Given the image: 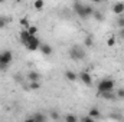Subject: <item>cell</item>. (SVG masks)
I'll list each match as a JSON object with an SVG mask.
<instances>
[{
	"instance_id": "1",
	"label": "cell",
	"mask_w": 124,
	"mask_h": 122,
	"mask_svg": "<svg viewBox=\"0 0 124 122\" xmlns=\"http://www.w3.org/2000/svg\"><path fill=\"white\" fill-rule=\"evenodd\" d=\"M72 9H74V12H75L81 19H87V17L93 16L94 10H95L91 4H85V3H81V1H75V3L72 4Z\"/></svg>"
},
{
	"instance_id": "2",
	"label": "cell",
	"mask_w": 124,
	"mask_h": 122,
	"mask_svg": "<svg viewBox=\"0 0 124 122\" xmlns=\"http://www.w3.org/2000/svg\"><path fill=\"white\" fill-rule=\"evenodd\" d=\"M114 86H116V83H114L113 79H102V81L98 82L97 91H98L100 95H102V93H105V92H113Z\"/></svg>"
},
{
	"instance_id": "3",
	"label": "cell",
	"mask_w": 124,
	"mask_h": 122,
	"mask_svg": "<svg viewBox=\"0 0 124 122\" xmlns=\"http://www.w3.org/2000/svg\"><path fill=\"white\" fill-rule=\"evenodd\" d=\"M68 55H69V58H71L72 61H82V59L85 58V52H84V49H82L81 46H78V45L71 46L69 50H68Z\"/></svg>"
},
{
	"instance_id": "4",
	"label": "cell",
	"mask_w": 124,
	"mask_h": 122,
	"mask_svg": "<svg viewBox=\"0 0 124 122\" xmlns=\"http://www.w3.org/2000/svg\"><path fill=\"white\" fill-rule=\"evenodd\" d=\"M13 62V53L10 50H1L0 52V66H7Z\"/></svg>"
},
{
	"instance_id": "5",
	"label": "cell",
	"mask_w": 124,
	"mask_h": 122,
	"mask_svg": "<svg viewBox=\"0 0 124 122\" xmlns=\"http://www.w3.org/2000/svg\"><path fill=\"white\" fill-rule=\"evenodd\" d=\"M40 45H42V43H40V40H39L36 36H33V37H32L28 43H25L26 49H28V50H31V52H33V50H38V49L40 47Z\"/></svg>"
},
{
	"instance_id": "6",
	"label": "cell",
	"mask_w": 124,
	"mask_h": 122,
	"mask_svg": "<svg viewBox=\"0 0 124 122\" xmlns=\"http://www.w3.org/2000/svg\"><path fill=\"white\" fill-rule=\"evenodd\" d=\"M78 78H79V81L82 82V83H85V85H93V76L90 75V72H87V70H82L79 75H78Z\"/></svg>"
},
{
	"instance_id": "7",
	"label": "cell",
	"mask_w": 124,
	"mask_h": 122,
	"mask_svg": "<svg viewBox=\"0 0 124 122\" xmlns=\"http://www.w3.org/2000/svg\"><path fill=\"white\" fill-rule=\"evenodd\" d=\"M40 78H42V76H40V73H39V72H36V70H31V72H29V73H28V81H29V82H39V81H40Z\"/></svg>"
},
{
	"instance_id": "8",
	"label": "cell",
	"mask_w": 124,
	"mask_h": 122,
	"mask_svg": "<svg viewBox=\"0 0 124 122\" xmlns=\"http://www.w3.org/2000/svg\"><path fill=\"white\" fill-rule=\"evenodd\" d=\"M124 12V1H117L113 4V13L114 14H121Z\"/></svg>"
},
{
	"instance_id": "9",
	"label": "cell",
	"mask_w": 124,
	"mask_h": 122,
	"mask_svg": "<svg viewBox=\"0 0 124 122\" xmlns=\"http://www.w3.org/2000/svg\"><path fill=\"white\" fill-rule=\"evenodd\" d=\"M19 37H20V42H22V43L25 45V43H28V42L31 40V39L33 37V36H32V34H31V33H29L28 30H25V29H23V30L20 32V34H19Z\"/></svg>"
},
{
	"instance_id": "10",
	"label": "cell",
	"mask_w": 124,
	"mask_h": 122,
	"mask_svg": "<svg viewBox=\"0 0 124 122\" xmlns=\"http://www.w3.org/2000/svg\"><path fill=\"white\" fill-rule=\"evenodd\" d=\"M39 49H40V52H42L45 56H49V55H52V53H54V49H52L49 45H46V43H42Z\"/></svg>"
},
{
	"instance_id": "11",
	"label": "cell",
	"mask_w": 124,
	"mask_h": 122,
	"mask_svg": "<svg viewBox=\"0 0 124 122\" xmlns=\"http://www.w3.org/2000/svg\"><path fill=\"white\" fill-rule=\"evenodd\" d=\"M88 116L93 118L94 121H95V119H100V118H101V112H100V109H97V108H91L90 112H88Z\"/></svg>"
},
{
	"instance_id": "12",
	"label": "cell",
	"mask_w": 124,
	"mask_h": 122,
	"mask_svg": "<svg viewBox=\"0 0 124 122\" xmlns=\"http://www.w3.org/2000/svg\"><path fill=\"white\" fill-rule=\"evenodd\" d=\"M65 78H66V81H69V82H75V81L78 79V75H77L75 72H72V70H66V72H65Z\"/></svg>"
},
{
	"instance_id": "13",
	"label": "cell",
	"mask_w": 124,
	"mask_h": 122,
	"mask_svg": "<svg viewBox=\"0 0 124 122\" xmlns=\"http://www.w3.org/2000/svg\"><path fill=\"white\" fill-rule=\"evenodd\" d=\"M33 119L35 122H46V115H43L42 112H36L33 114Z\"/></svg>"
},
{
	"instance_id": "14",
	"label": "cell",
	"mask_w": 124,
	"mask_h": 122,
	"mask_svg": "<svg viewBox=\"0 0 124 122\" xmlns=\"http://www.w3.org/2000/svg\"><path fill=\"white\" fill-rule=\"evenodd\" d=\"M9 22H10V17H7V16H0V29H4Z\"/></svg>"
},
{
	"instance_id": "15",
	"label": "cell",
	"mask_w": 124,
	"mask_h": 122,
	"mask_svg": "<svg viewBox=\"0 0 124 122\" xmlns=\"http://www.w3.org/2000/svg\"><path fill=\"white\" fill-rule=\"evenodd\" d=\"M65 122H78V118L74 114H66L65 115Z\"/></svg>"
},
{
	"instance_id": "16",
	"label": "cell",
	"mask_w": 124,
	"mask_h": 122,
	"mask_svg": "<svg viewBox=\"0 0 124 122\" xmlns=\"http://www.w3.org/2000/svg\"><path fill=\"white\" fill-rule=\"evenodd\" d=\"M101 96H102L104 99H110V101H114V99L117 98V96H116V95H114L113 92H105V93H102Z\"/></svg>"
},
{
	"instance_id": "17",
	"label": "cell",
	"mask_w": 124,
	"mask_h": 122,
	"mask_svg": "<svg viewBox=\"0 0 124 122\" xmlns=\"http://www.w3.org/2000/svg\"><path fill=\"white\" fill-rule=\"evenodd\" d=\"M93 16L97 19V20H98V22H102V20H104V16H102V13H101L100 10H94Z\"/></svg>"
},
{
	"instance_id": "18",
	"label": "cell",
	"mask_w": 124,
	"mask_h": 122,
	"mask_svg": "<svg viewBox=\"0 0 124 122\" xmlns=\"http://www.w3.org/2000/svg\"><path fill=\"white\" fill-rule=\"evenodd\" d=\"M84 45H85L87 47H93V46H94L93 37H91V36H87V37L84 39Z\"/></svg>"
},
{
	"instance_id": "19",
	"label": "cell",
	"mask_w": 124,
	"mask_h": 122,
	"mask_svg": "<svg viewBox=\"0 0 124 122\" xmlns=\"http://www.w3.org/2000/svg\"><path fill=\"white\" fill-rule=\"evenodd\" d=\"M33 6H35V9H38V10H40V9H43V6H45V3H43V0H36V1L33 3Z\"/></svg>"
},
{
	"instance_id": "20",
	"label": "cell",
	"mask_w": 124,
	"mask_h": 122,
	"mask_svg": "<svg viewBox=\"0 0 124 122\" xmlns=\"http://www.w3.org/2000/svg\"><path fill=\"white\" fill-rule=\"evenodd\" d=\"M20 25H22V26L25 27V30H28V29L31 27V23H29V20H28L26 17H23V19L20 20Z\"/></svg>"
},
{
	"instance_id": "21",
	"label": "cell",
	"mask_w": 124,
	"mask_h": 122,
	"mask_svg": "<svg viewBox=\"0 0 124 122\" xmlns=\"http://www.w3.org/2000/svg\"><path fill=\"white\" fill-rule=\"evenodd\" d=\"M29 89H32V91H38V89H40V82H32L31 85H29Z\"/></svg>"
},
{
	"instance_id": "22",
	"label": "cell",
	"mask_w": 124,
	"mask_h": 122,
	"mask_svg": "<svg viewBox=\"0 0 124 122\" xmlns=\"http://www.w3.org/2000/svg\"><path fill=\"white\" fill-rule=\"evenodd\" d=\"M116 96H117L118 99H124V89H123V88L117 91V93H116Z\"/></svg>"
},
{
	"instance_id": "23",
	"label": "cell",
	"mask_w": 124,
	"mask_h": 122,
	"mask_svg": "<svg viewBox=\"0 0 124 122\" xmlns=\"http://www.w3.org/2000/svg\"><path fill=\"white\" fill-rule=\"evenodd\" d=\"M51 118L52 119H59V112L58 111H51Z\"/></svg>"
},
{
	"instance_id": "24",
	"label": "cell",
	"mask_w": 124,
	"mask_h": 122,
	"mask_svg": "<svg viewBox=\"0 0 124 122\" xmlns=\"http://www.w3.org/2000/svg\"><path fill=\"white\" fill-rule=\"evenodd\" d=\"M28 32H29V33H31L32 36H35V34H36V33H38V27H35V26H31V27H29V29H28Z\"/></svg>"
},
{
	"instance_id": "25",
	"label": "cell",
	"mask_w": 124,
	"mask_h": 122,
	"mask_svg": "<svg viewBox=\"0 0 124 122\" xmlns=\"http://www.w3.org/2000/svg\"><path fill=\"white\" fill-rule=\"evenodd\" d=\"M107 45H108V46H111V47H113V46H114V45H116V39H114V37H110V39H108V40H107Z\"/></svg>"
},
{
	"instance_id": "26",
	"label": "cell",
	"mask_w": 124,
	"mask_h": 122,
	"mask_svg": "<svg viewBox=\"0 0 124 122\" xmlns=\"http://www.w3.org/2000/svg\"><path fill=\"white\" fill-rule=\"evenodd\" d=\"M81 122H95V121H94L93 118H90L88 115H85V116H84V118L81 119Z\"/></svg>"
},
{
	"instance_id": "27",
	"label": "cell",
	"mask_w": 124,
	"mask_h": 122,
	"mask_svg": "<svg viewBox=\"0 0 124 122\" xmlns=\"http://www.w3.org/2000/svg\"><path fill=\"white\" fill-rule=\"evenodd\" d=\"M117 26H118V27H124V17H120V19L117 20Z\"/></svg>"
},
{
	"instance_id": "28",
	"label": "cell",
	"mask_w": 124,
	"mask_h": 122,
	"mask_svg": "<svg viewBox=\"0 0 124 122\" xmlns=\"http://www.w3.org/2000/svg\"><path fill=\"white\" fill-rule=\"evenodd\" d=\"M23 122H35V119H33V116H29V118H26Z\"/></svg>"
},
{
	"instance_id": "29",
	"label": "cell",
	"mask_w": 124,
	"mask_h": 122,
	"mask_svg": "<svg viewBox=\"0 0 124 122\" xmlns=\"http://www.w3.org/2000/svg\"><path fill=\"white\" fill-rule=\"evenodd\" d=\"M120 34H121V36L124 37V30H121V32H120Z\"/></svg>"
}]
</instances>
